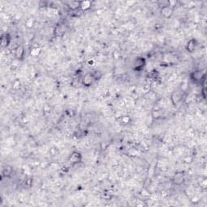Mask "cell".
I'll list each match as a JSON object with an SVG mask.
<instances>
[{
  "label": "cell",
  "mask_w": 207,
  "mask_h": 207,
  "mask_svg": "<svg viewBox=\"0 0 207 207\" xmlns=\"http://www.w3.org/2000/svg\"><path fill=\"white\" fill-rule=\"evenodd\" d=\"M197 46V43L195 39H191L187 42L186 45V50L189 53H193L196 50Z\"/></svg>",
  "instance_id": "cell-7"
},
{
  "label": "cell",
  "mask_w": 207,
  "mask_h": 207,
  "mask_svg": "<svg viewBox=\"0 0 207 207\" xmlns=\"http://www.w3.org/2000/svg\"><path fill=\"white\" fill-rule=\"evenodd\" d=\"M191 79L194 83H201L202 80L205 79V73H202V71H201V70H196V71L193 72L191 74Z\"/></svg>",
  "instance_id": "cell-3"
},
{
  "label": "cell",
  "mask_w": 207,
  "mask_h": 207,
  "mask_svg": "<svg viewBox=\"0 0 207 207\" xmlns=\"http://www.w3.org/2000/svg\"><path fill=\"white\" fill-rule=\"evenodd\" d=\"M92 2L90 1H81L80 2V8L83 11H87L88 9L91 8Z\"/></svg>",
  "instance_id": "cell-12"
},
{
  "label": "cell",
  "mask_w": 207,
  "mask_h": 207,
  "mask_svg": "<svg viewBox=\"0 0 207 207\" xmlns=\"http://www.w3.org/2000/svg\"><path fill=\"white\" fill-rule=\"evenodd\" d=\"M67 7L71 11H76L78 9L80 8V2H77V1H70L67 2Z\"/></svg>",
  "instance_id": "cell-10"
},
{
  "label": "cell",
  "mask_w": 207,
  "mask_h": 207,
  "mask_svg": "<svg viewBox=\"0 0 207 207\" xmlns=\"http://www.w3.org/2000/svg\"><path fill=\"white\" fill-rule=\"evenodd\" d=\"M145 66H146V59L142 57H139L135 59V61L133 62V68L136 71H141Z\"/></svg>",
  "instance_id": "cell-2"
},
{
  "label": "cell",
  "mask_w": 207,
  "mask_h": 207,
  "mask_svg": "<svg viewBox=\"0 0 207 207\" xmlns=\"http://www.w3.org/2000/svg\"><path fill=\"white\" fill-rule=\"evenodd\" d=\"M184 181H185V175L182 172H177L173 177V182L178 185L183 183Z\"/></svg>",
  "instance_id": "cell-9"
},
{
  "label": "cell",
  "mask_w": 207,
  "mask_h": 207,
  "mask_svg": "<svg viewBox=\"0 0 207 207\" xmlns=\"http://www.w3.org/2000/svg\"><path fill=\"white\" fill-rule=\"evenodd\" d=\"M173 11H174V7L171 4L170 6H168V7H164V8H161V14L164 15L165 18H170L172 15Z\"/></svg>",
  "instance_id": "cell-4"
},
{
  "label": "cell",
  "mask_w": 207,
  "mask_h": 207,
  "mask_svg": "<svg viewBox=\"0 0 207 207\" xmlns=\"http://www.w3.org/2000/svg\"><path fill=\"white\" fill-rule=\"evenodd\" d=\"M24 54H25V53H24V49L23 46H18L17 48L15 49V56L18 60H22V59H24Z\"/></svg>",
  "instance_id": "cell-8"
},
{
  "label": "cell",
  "mask_w": 207,
  "mask_h": 207,
  "mask_svg": "<svg viewBox=\"0 0 207 207\" xmlns=\"http://www.w3.org/2000/svg\"><path fill=\"white\" fill-rule=\"evenodd\" d=\"M10 42H11V37H9L8 34H2L1 36V43H2V47L8 46Z\"/></svg>",
  "instance_id": "cell-11"
},
{
  "label": "cell",
  "mask_w": 207,
  "mask_h": 207,
  "mask_svg": "<svg viewBox=\"0 0 207 207\" xmlns=\"http://www.w3.org/2000/svg\"><path fill=\"white\" fill-rule=\"evenodd\" d=\"M172 104L175 105V106H177L178 105L179 103L181 102V100H182V94L180 92H175L172 93Z\"/></svg>",
  "instance_id": "cell-6"
},
{
  "label": "cell",
  "mask_w": 207,
  "mask_h": 207,
  "mask_svg": "<svg viewBox=\"0 0 207 207\" xmlns=\"http://www.w3.org/2000/svg\"><path fill=\"white\" fill-rule=\"evenodd\" d=\"M81 159H82V156H81L80 153L77 152V151H74L70 155L69 160H70V162L72 164H74L79 163L81 161Z\"/></svg>",
  "instance_id": "cell-5"
},
{
  "label": "cell",
  "mask_w": 207,
  "mask_h": 207,
  "mask_svg": "<svg viewBox=\"0 0 207 207\" xmlns=\"http://www.w3.org/2000/svg\"><path fill=\"white\" fill-rule=\"evenodd\" d=\"M96 81V79L94 76V74L92 73H87L83 76V79H82V83L83 86L85 87H90L92 86L95 82Z\"/></svg>",
  "instance_id": "cell-1"
}]
</instances>
